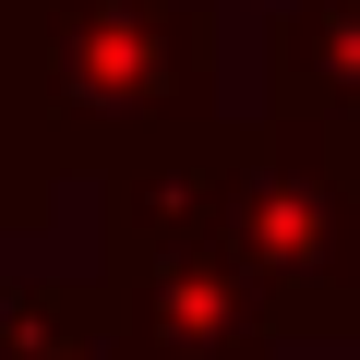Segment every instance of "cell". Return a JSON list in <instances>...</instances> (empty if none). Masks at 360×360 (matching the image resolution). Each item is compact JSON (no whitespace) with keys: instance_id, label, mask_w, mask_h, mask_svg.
Listing matches in <instances>:
<instances>
[{"instance_id":"cell-1","label":"cell","mask_w":360,"mask_h":360,"mask_svg":"<svg viewBox=\"0 0 360 360\" xmlns=\"http://www.w3.org/2000/svg\"><path fill=\"white\" fill-rule=\"evenodd\" d=\"M0 60L60 168L217 132V0H0Z\"/></svg>"},{"instance_id":"cell-2","label":"cell","mask_w":360,"mask_h":360,"mask_svg":"<svg viewBox=\"0 0 360 360\" xmlns=\"http://www.w3.org/2000/svg\"><path fill=\"white\" fill-rule=\"evenodd\" d=\"M217 252L252 276L276 348H360V132L240 120Z\"/></svg>"},{"instance_id":"cell-3","label":"cell","mask_w":360,"mask_h":360,"mask_svg":"<svg viewBox=\"0 0 360 360\" xmlns=\"http://www.w3.org/2000/svg\"><path fill=\"white\" fill-rule=\"evenodd\" d=\"M120 360H276V324L252 300V276L217 240H156V252H108L96 276Z\"/></svg>"},{"instance_id":"cell-4","label":"cell","mask_w":360,"mask_h":360,"mask_svg":"<svg viewBox=\"0 0 360 360\" xmlns=\"http://www.w3.org/2000/svg\"><path fill=\"white\" fill-rule=\"evenodd\" d=\"M264 120L360 132V0H276V25H264Z\"/></svg>"},{"instance_id":"cell-5","label":"cell","mask_w":360,"mask_h":360,"mask_svg":"<svg viewBox=\"0 0 360 360\" xmlns=\"http://www.w3.org/2000/svg\"><path fill=\"white\" fill-rule=\"evenodd\" d=\"M0 360H120L96 276H84V288H60V276H0Z\"/></svg>"},{"instance_id":"cell-6","label":"cell","mask_w":360,"mask_h":360,"mask_svg":"<svg viewBox=\"0 0 360 360\" xmlns=\"http://www.w3.org/2000/svg\"><path fill=\"white\" fill-rule=\"evenodd\" d=\"M49 205H60V144L37 132V108H25L13 60H0V240H25Z\"/></svg>"}]
</instances>
